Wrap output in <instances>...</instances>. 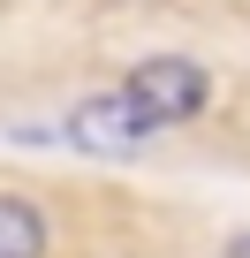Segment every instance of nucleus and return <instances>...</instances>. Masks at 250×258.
Listing matches in <instances>:
<instances>
[{"label":"nucleus","mask_w":250,"mask_h":258,"mask_svg":"<svg viewBox=\"0 0 250 258\" xmlns=\"http://www.w3.org/2000/svg\"><path fill=\"white\" fill-rule=\"evenodd\" d=\"M121 91H129L159 129H182V121H197V114L212 106V76H205L190 53H144Z\"/></svg>","instance_id":"nucleus-2"},{"label":"nucleus","mask_w":250,"mask_h":258,"mask_svg":"<svg viewBox=\"0 0 250 258\" xmlns=\"http://www.w3.org/2000/svg\"><path fill=\"white\" fill-rule=\"evenodd\" d=\"M61 137H68L76 152H91V160H144L152 137H159V121H152L129 91H84V99L68 106V121H61Z\"/></svg>","instance_id":"nucleus-1"},{"label":"nucleus","mask_w":250,"mask_h":258,"mask_svg":"<svg viewBox=\"0 0 250 258\" xmlns=\"http://www.w3.org/2000/svg\"><path fill=\"white\" fill-rule=\"evenodd\" d=\"M220 258H250V228H242V235H227V250H220Z\"/></svg>","instance_id":"nucleus-4"},{"label":"nucleus","mask_w":250,"mask_h":258,"mask_svg":"<svg viewBox=\"0 0 250 258\" xmlns=\"http://www.w3.org/2000/svg\"><path fill=\"white\" fill-rule=\"evenodd\" d=\"M53 228L31 198H0V258H46Z\"/></svg>","instance_id":"nucleus-3"}]
</instances>
